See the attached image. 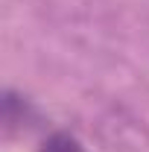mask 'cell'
Here are the masks:
<instances>
[{
	"label": "cell",
	"mask_w": 149,
	"mask_h": 152,
	"mask_svg": "<svg viewBox=\"0 0 149 152\" xmlns=\"http://www.w3.org/2000/svg\"><path fill=\"white\" fill-rule=\"evenodd\" d=\"M32 114H35L32 105L23 96H18L15 91H6L3 94V126H6V132H15L20 123H26Z\"/></svg>",
	"instance_id": "1"
},
{
	"label": "cell",
	"mask_w": 149,
	"mask_h": 152,
	"mask_svg": "<svg viewBox=\"0 0 149 152\" xmlns=\"http://www.w3.org/2000/svg\"><path fill=\"white\" fill-rule=\"evenodd\" d=\"M38 152H85V146L70 132H53V134H47L41 140Z\"/></svg>",
	"instance_id": "2"
}]
</instances>
